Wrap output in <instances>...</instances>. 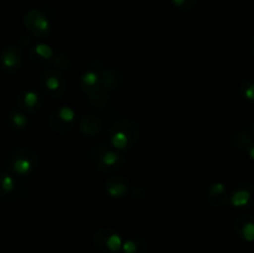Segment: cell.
I'll use <instances>...</instances> for the list:
<instances>
[{
    "label": "cell",
    "instance_id": "cell-15",
    "mask_svg": "<svg viewBox=\"0 0 254 253\" xmlns=\"http://www.w3.org/2000/svg\"><path fill=\"white\" fill-rule=\"evenodd\" d=\"M11 121L14 126H16L17 128H24L25 126L27 124V118L21 113H14L11 116Z\"/></svg>",
    "mask_w": 254,
    "mask_h": 253
},
{
    "label": "cell",
    "instance_id": "cell-18",
    "mask_svg": "<svg viewBox=\"0 0 254 253\" xmlns=\"http://www.w3.org/2000/svg\"><path fill=\"white\" fill-rule=\"evenodd\" d=\"M61 87V82L57 78L56 76H50L47 77L46 79V88L50 89V91H56Z\"/></svg>",
    "mask_w": 254,
    "mask_h": 253
},
{
    "label": "cell",
    "instance_id": "cell-17",
    "mask_svg": "<svg viewBox=\"0 0 254 253\" xmlns=\"http://www.w3.org/2000/svg\"><path fill=\"white\" fill-rule=\"evenodd\" d=\"M1 189L5 192H10L14 190V179L10 175H4L1 179Z\"/></svg>",
    "mask_w": 254,
    "mask_h": 253
},
{
    "label": "cell",
    "instance_id": "cell-10",
    "mask_svg": "<svg viewBox=\"0 0 254 253\" xmlns=\"http://www.w3.org/2000/svg\"><path fill=\"white\" fill-rule=\"evenodd\" d=\"M118 159H119V155L117 153H114V151H106V153L102 155V161H103V164H106V165L108 166H113L116 165L117 163H118Z\"/></svg>",
    "mask_w": 254,
    "mask_h": 253
},
{
    "label": "cell",
    "instance_id": "cell-9",
    "mask_svg": "<svg viewBox=\"0 0 254 253\" xmlns=\"http://www.w3.org/2000/svg\"><path fill=\"white\" fill-rule=\"evenodd\" d=\"M127 189L123 184L114 183V184H111V185H108V192L109 195L113 196V197H121V196L124 195Z\"/></svg>",
    "mask_w": 254,
    "mask_h": 253
},
{
    "label": "cell",
    "instance_id": "cell-14",
    "mask_svg": "<svg viewBox=\"0 0 254 253\" xmlns=\"http://www.w3.org/2000/svg\"><path fill=\"white\" fill-rule=\"evenodd\" d=\"M171 1L183 10H192L196 5V0H171Z\"/></svg>",
    "mask_w": 254,
    "mask_h": 253
},
{
    "label": "cell",
    "instance_id": "cell-5",
    "mask_svg": "<svg viewBox=\"0 0 254 253\" xmlns=\"http://www.w3.org/2000/svg\"><path fill=\"white\" fill-rule=\"evenodd\" d=\"M238 233L242 236L243 240L247 242H252L254 240V225L252 221H247L238 228Z\"/></svg>",
    "mask_w": 254,
    "mask_h": 253
},
{
    "label": "cell",
    "instance_id": "cell-7",
    "mask_svg": "<svg viewBox=\"0 0 254 253\" xmlns=\"http://www.w3.org/2000/svg\"><path fill=\"white\" fill-rule=\"evenodd\" d=\"M128 134L123 130H118L116 134H113V136H112V144H113L117 149L126 148V146L128 145Z\"/></svg>",
    "mask_w": 254,
    "mask_h": 253
},
{
    "label": "cell",
    "instance_id": "cell-12",
    "mask_svg": "<svg viewBox=\"0 0 254 253\" xmlns=\"http://www.w3.org/2000/svg\"><path fill=\"white\" fill-rule=\"evenodd\" d=\"M35 52H36L39 56L44 57V59H50V57L52 56V54H54L51 47L47 46V45L45 44H37L36 46H35Z\"/></svg>",
    "mask_w": 254,
    "mask_h": 253
},
{
    "label": "cell",
    "instance_id": "cell-16",
    "mask_svg": "<svg viewBox=\"0 0 254 253\" xmlns=\"http://www.w3.org/2000/svg\"><path fill=\"white\" fill-rule=\"evenodd\" d=\"M82 81H83V83L87 84V86H94V84L98 82V74L93 71H89L83 74Z\"/></svg>",
    "mask_w": 254,
    "mask_h": 253
},
{
    "label": "cell",
    "instance_id": "cell-13",
    "mask_svg": "<svg viewBox=\"0 0 254 253\" xmlns=\"http://www.w3.org/2000/svg\"><path fill=\"white\" fill-rule=\"evenodd\" d=\"M37 101H39V96H37L36 92L27 91L26 93L24 94V102L29 108H32V107L36 106Z\"/></svg>",
    "mask_w": 254,
    "mask_h": 253
},
{
    "label": "cell",
    "instance_id": "cell-4",
    "mask_svg": "<svg viewBox=\"0 0 254 253\" xmlns=\"http://www.w3.org/2000/svg\"><path fill=\"white\" fill-rule=\"evenodd\" d=\"M251 200V192L246 190H238L233 193L232 196V203L236 207H242V206H246Z\"/></svg>",
    "mask_w": 254,
    "mask_h": 253
},
{
    "label": "cell",
    "instance_id": "cell-1",
    "mask_svg": "<svg viewBox=\"0 0 254 253\" xmlns=\"http://www.w3.org/2000/svg\"><path fill=\"white\" fill-rule=\"evenodd\" d=\"M94 243L101 251L116 253L122 248L123 241H122L121 236L114 231L102 230L94 237Z\"/></svg>",
    "mask_w": 254,
    "mask_h": 253
},
{
    "label": "cell",
    "instance_id": "cell-8",
    "mask_svg": "<svg viewBox=\"0 0 254 253\" xmlns=\"http://www.w3.org/2000/svg\"><path fill=\"white\" fill-rule=\"evenodd\" d=\"M17 56L14 52V50L9 49L2 55V64L5 68H15L17 66Z\"/></svg>",
    "mask_w": 254,
    "mask_h": 253
},
{
    "label": "cell",
    "instance_id": "cell-6",
    "mask_svg": "<svg viewBox=\"0 0 254 253\" xmlns=\"http://www.w3.org/2000/svg\"><path fill=\"white\" fill-rule=\"evenodd\" d=\"M12 166H14V170L16 171L17 174H20V175H25V174H27L30 170H31L32 164L29 159L20 158L14 161Z\"/></svg>",
    "mask_w": 254,
    "mask_h": 253
},
{
    "label": "cell",
    "instance_id": "cell-2",
    "mask_svg": "<svg viewBox=\"0 0 254 253\" xmlns=\"http://www.w3.org/2000/svg\"><path fill=\"white\" fill-rule=\"evenodd\" d=\"M25 24L34 34L39 35V36H44L50 30L49 20L39 10H31L27 12L25 16Z\"/></svg>",
    "mask_w": 254,
    "mask_h": 253
},
{
    "label": "cell",
    "instance_id": "cell-3",
    "mask_svg": "<svg viewBox=\"0 0 254 253\" xmlns=\"http://www.w3.org/2000/svg\"><path fill=\"white\" fill-rule=\"evenodd\" d=\"M122 248H123L124 253H146L148 245H146L145 240H143V238L134 237L123 242Z\"/></svg>",
    "mask_w": 254,
    "mask_h": 253
},
{
    "label": "cell",
    "instance_id": "cell-19",
    "mask_svg": "<svg viewBox=\"0 0 254 253\" xmlns=\"http://www.w3.org/2000/svg\"><path fill=\"white\" fill-rule=\"evenodd\" d=\"M246 97H247L248 99H251V101H252V99H253V86L248 87L247 93H246Z\"/></svg>",
    "mask_w": 254,
    "mask_h": 253
},
{
    "label": "cell",
    "instance_id": "cell-11",
    "mask_svg": "<svg viewBox=\"0 0 254 253\" xmlns=\"http://www.w3.org/2000/svg\"><path fill=\"white\" fill-rule=\"evenodd\" d=\"M59 117L61 121L68 123V122H72L74 119V111L69 107H62L59 111Z\"/></svg>",
    "mask_w": 254,
    "mask_h": 253
}]
</instances>
